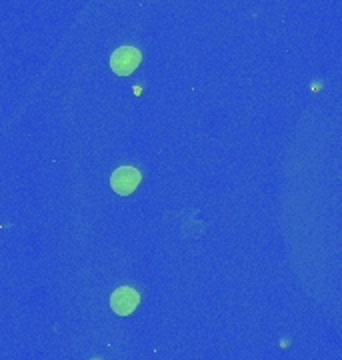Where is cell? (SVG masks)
Here are the masks:
<instances>
[{
	"label": "cell",
	"mask_w": 342,
	"mask_h": 360,
	"mask_svg": "<svg viewBox=\"0 0 342 360\" xmlns=\"http://www.w3.org/2000/svg\"><path fill=\"white\" fill-rule=\"evenodd\" d=\"M140 58H142V54H140L139 49H134V46H120L110 56V68L118 77H128V75H132L139 68Z\"/></svg>",
	"instance_id": "obj_1"
},
{
	"label": "cell",
	"mask_w": 342,
	"mask_h": 360,
	"mask_svg": "<svg viewBox=\"0 0 342 360\" xmlns=\"http://www.w3.org/2000/svg\"><path fill=\"white\" fill-rule=\"evenodd\" d=\"M140 184V172L134 167H120L116 168L110 176V186L116 194L128 196L137 191Z\"/></svg>",
	"instance_id": "obj_2"
},
{
	"label": "cell",
	"mask_w": 342,
	"mask_h": 360,
	"mask_svg": "<svg viewBox=\"0 0 342 360\" xmlns=\"http://www.w3.org/2000/svg\"><path fill=\"white\" fill-rule=\"evenodd\" d=\"M140 302V295L130 288V286H118L116 290L110 296V307H113V312L120 314V316H128L132 314Z\"/></svg>",
	"instance_id": "obj_3"
}]
</instances>
